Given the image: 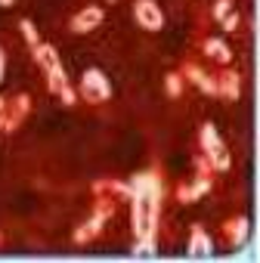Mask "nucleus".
<instances>
[{
	"label": "nucleus",
	"mask_w": 260,
	"mask_h": 263,
	"mask_svg": "<svg viewBox=\"0 0 260 263\" xmlns=\"http://www.w3.org/2000/svg\"><path fill=\"white\" fill-rule=\"evenodd\" d=\"M16 4V0H0V7H13Z\"/></svg>",
	"instance_id": "nucleus-20"
},
{
	"label": "nucleus",
	"mask_w": 260,
	"mask_h": 263,
	"mask_svg": "<svg viewBox=\"0 0 260 263\" xmlns=\"http://www.w3.org/2000/svg\"><path fill=\"white\" fill-rule=\"evenodd\" d=\"M189 257H211L214 254V241H211V235L201 229V226H195L192 232H189Z\"/></svg>",
	"instance_id": "nucleus-6"
},
{
	"label": "nucleus",
	"mask_w": 260,
	"mask_h": 263,
	"mask_svg": "<svg viewBox=\"0 0 260 263\" xmlns=\"http://www.w3.org/2000/svg\"><path fill=\"white\" fill-rule=\"evenodd\" d=\"M229 13H232V4H229V0H220V4L214 7V16H217L220 22H223V19H226Z\"/></svg>",
	"instance_id": "nucleus-16"
},
{
	"label": "nucleus",
	"mask_w": 260,
	"mask_h": 263,
	"mask_svg": "<svg viewBox=\"0 0 260 263\" xmlns=\"http://www.w3.org/2000/svg\"><path fill=\"white\" fill-rule=\"evenodd\" d=\"M223 28H226V31H235V28H238V16H235V13H229V16L223 19Z\"/></svg>",
	"instance_id": "nucleus-17"
},
{
	"label": "nucleus",
	"mask_w": 260,
	"mask_h": 263,
	"mask_svg": "<svg viewBox=\"0 0 260 263\" xmlns=\"http://www.w3.org/2000/svg\"><path fill=\"white\" fill-rule=\"evenodd\" d=\"M217 93H223L226 102H235L238 93H242V78H238V71H223V74H220V84H217Z\"/></svg>",
	"instance_id": "nucleus-7"
},
{
	"label": "nucleus",
	"mask_w": 260,
	"mask_h": 263,
	"mask_svg": "<svg viewBox=\"0 0 260 263\" xmlns=\"http://www.w3.org/2000/svg\"><path fill=\"white\" fill-rule=\"evenodd\" d=\"M130 198H134V232L140 245L134 248L137 257H152L155 254V226H158V208H161V183L158 177L140 174L130 186Z\"/></svg>",
	"instance_id": "nucleus-1"
},
{
	"label": "nucleus",
	"mask_w": 260,
	"mask_h": 263,
	"mask_svg": "<svg viewBox=\"0 0 260 263\" xmlns=\"http://www.w3.org/2000/svg\"><path fill=\"white\" fill-rule=\"evenodd\" d=\"M134 16H137L140 28H146V31H161L164 28V13H161V7L155 4V0H137Z\"/></svg>",
	"instance_id": "nucleus-4"
},
{
	"label": "nucleus",
	"mask_w": 260,
	"mask_h": 263,
	"mask_svg": "<svg viewBox=\"0 0 260 263\" xmlns=\"http://www.w3.org/2000/svg\"><path fill=\"white\" fill-rule=\"evenodd\" d=\"M4 71H7V56H4V50H0V81H4Z\"/></svg>",
	"instance_id": "nucleus-19"
},
{
	"label": "nucleus",
	"mask_w": 260,
	"mask_h": 263,
	"mask_svg": "<svg viewBox=\"0 0 260 263\" xmlns=\"http://www.w3.org/2000/svg\"><path fill=\"white\" fill-rule=\"evenodd\" d=\"M81 96H84L87 102H93V105L105 102V99L112 96V84H108V78H105L99 68H87L84 78H81Z\"/></svg>",
	"instance_id": "nucleus-3"
},
{
	"label": "nucleus",
	"mask_w": 260,
	"mask_h": 263,
	"mask_svg": "<svg viewBox=\"0 0 260 263\" xmlns=\"http://www.w3.org/2000/svg\"><path fill=\"white\" fill-rule=\"evenodd\" d=\"M102 223H105V217H102V214H93V217H90V220H87V223H84V226L75 232V241H78V245L90 241V238H93V235L102 229Z\"/></svg>",
	"instance_id": "nucleus-10"
},
{
	"label": "nucleus",
	"mask_w": 260,
	"mask_h": 263,
	"mask_svg": "<svg viewBox=\"0 0 260 263\" xmlns=\"http://www.w3.org/2000/svg\"><path fill=\"white\" fill-rule=\"evenodd\" d=\"M34 50V59H38V65L47 71V68H53V65H62L59 62V53L50 47V44H38V47H31Z\"/></svg>",
	"instance_id": "nucleus-8"
},
{
	"label": "nucleus",
	"mask_w": 260,
	"mask_h": 263,
	"mask_svg": "<svg viewBox=\"0 0 260 263\" xmlns=\"http://www.w3.org/2000/svg\"><path fill=\"white\" fill-rule=\"evenodd\" d=\"M183 71H186V78H189V81H192L195 87H201L205 93H211V96L217 93V84H214V81H211V78H208V74H205V71H201L198 65H186Z\"/></svg>",
	"instance_id": "nucleus-9"
},
{
	"label": "nucleus",
	"mask_w": 260,
	"mask_h": 263,
	"mask_svg": "<svg viewBox=\"0 0 260 263\" xmlns=\"http://www.w3.org/2000/svg\"><path fill=\"white\" fill-rule=\"evenodd\" d=\"M102 25V10L99 7H84L75 19H71V31L75 34H87V31H93V28H99Z\"/></svg>",
	"instance_id": "nucleus-5"
},
{
	"label": "nucleus",
	"mask_w": 260,
	"mask_h": 263,
	"mask_svg": "<svg viewBox=\"0 0 260 263\" xmlns=\"http://www.w3.org/2000/svg\"><path fill=\"white\" fill-rule=\"evenodd\" d=\"M205 53H208V56H214V59H220V62H229V59H232L229 47H226L220 37H211V41H205Z\"/></svg>",
	"instance_id": "nucleus-13"
},
{
	"label": "nucleus",
	"mask_w": 260,
	"mask_h": 263,
	"mask_svg": "<svg viewBox=\"0 0 260 263\" xmlns=\"http://www.w3.org/2000/svg\"><path fill=\"white\" fill-rule=\"evenodd\" d=\"M208 189H211V180H208V174H201V180H195V186H183L180 189V201H195Z\"/></svg>",
	"instance_id": "nucleus-11"
},
{
	"label": "nucleus",
	"mask_w": 260,
	"mask_h": 263,
	"mask_svg": "<svg viewBox=\"0 0 260 263\" xmlns=\"http://www.w3.org/2000/svg\"><path fill=\"white\" fill-rule=\"evenodd\" d=\"M19 28H22V34H25V41H28L31 47H38V44H41V37H38V31H34V22L22 19V22H19Z\"/></svg>",
	"instance_id": "nucleus-15"
},
{
	"label": "nucleus",
	"mask_w": 260,
	"mask_h": 263,
	"mask_svg": "<svg viewBox=\"0 0 260 263\" xmlns=\"http://www.w3.org/2000/svg\"><path fill=\"white\" fill-rule=\"evenodd\" d=\"M7 121H10V115H7V102L0 99V127H7Z\"/></svg>",
	"instance_id": "nucleus-18"
},
{
	"label": "nucleus",
	"mask_w": 260,
	"mask_h": 263,
	"mask_svg": "<svg viewBox=\"0 0 260 263\" xmlns=\"http://www.w3.org/2000/svg\"><path fill=\"white\" fill-rule=\"evenodd\" d=\"M226 232H229L232 245H245V238H248V220L245 217H232L226 223Z\"/></svg>",
	"instance_id": "nucleus-12"
},
{
	"label": "nucleus",
	"mask_w": 260,
	"mask_h": 263,
	"mask_svg": "<svg viewBox=\"0 0 260 263\" xmlns=\"http://www.w3.org/2000/svg\"><path fill=\"white\" fill-rule=\"evenodd\" d=\"M201 152H205V158H208V164L214 171H229V155L223 149V140H220V134H217L214 124H205L201 127Z\"/></svg>",
	"instance_id": "nucleus-2"
},
{
	"label": "nucleus",
	"mask_w": 260,
	"mask_h": 263,
	"mask_svg": "<svg viewBox=\"0 0 260 263\" xmlns=\"http://www.w3.org/2000/svg\"><path fill=\"white\" fill-rule=\"evenodd\" d=\"M164 90H168V96H180V90H183V78L171 71V74L164 78Z\"/></svg>",
	"instance_id": "nucleus-14"
}]
</instances>
